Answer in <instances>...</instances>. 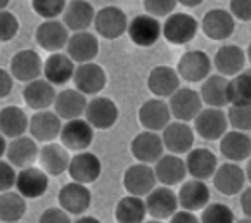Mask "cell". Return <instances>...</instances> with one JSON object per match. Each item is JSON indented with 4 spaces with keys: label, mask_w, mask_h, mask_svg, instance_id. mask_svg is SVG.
Here are the masks:
<instances>
[{
    "label": "cell",
    "mask_w": 251,
    "mask_h": 223,
    "mask_svg": "<svg viewBox=\"0 0 251 223\" xmlns=\"http://www.w3.org/2000/svg\"><path fill=\"white\" fill-rule=\"evenodd\" d=\"M200 30V22L194 16L185 12H174L163 22V37L174 45H185L194 40Z\"/></svg>",
    "instance_id": "1"
},
{
    "label": "cell",
    "mask_w": 251,
    "mask_h": 223,
    "mask_svg": "<svg viewBox=\"0 0 251 223\" xmlns=\"http://www.w3.org/2000/svg\"><path fill=\"white\" fill-rule=\"evenodd\" d=\"M128 22L130 21L123 9L116 5H106L100 11H97L94 26H96L97 35H100L102 38L116 40L128 31Z\"/></svg>",
    "instance_id": "2"
},
{
    "label": "cell",
    "mask_w": 251,
    "mask_h": 223,
    "mask_svg": "<svg viewBox=\"0 0 251 223\" xmlns=\"http://www.w3.org/2000/svg\"><path fill=\"white\" fill-rule=\"evenodd\" d=\"M203 99L201 93L189 87H180L174 95L170 97V111L177 121H194L201 111H203Z\"/></svg>",
    "instance_id": "3"
},
{
    "label": "cell",
    "mask_w": 251,
    "mask_h": 223,
    "mask_svg": "<svg viewBox=\"0 0 251 223\" xmlns=\"http://www.w3.org/2000/svg\"><path fill=\"white\" fill-rule=\"evenodd\" d=\"M180 78L187 83H203L211 74V59L203 50H187L177 63Z\"/></svg>",
    "instance_id": "4"
},
{
    "label": "cell",
    "mask_w": 251,
    "mask_h": 223,
    "mask_svg": "<svg viewBox=\"0 0 251 223\" xmlns=\"http://www.w3.org/2000/svg\"><path fill=\"white\" fill-rule=\"evenodd\" d=\"M59 140L68 151L83 153L94 142V127L85 118L70 119L63 125Z\"/></svg>",
    "instance_id": "5"
},
{
    "label": "cell",
    "mask_w": 251,
    "mask_h": 223,
    "mask_svg": "<svg viewBox=\"0 0 251 223\" xmlns=\"http://www.w3.org/2000/svg\"><path fill=\"white\" fill-rule=\"evenodd\" d=\"M227 112L218 108H204L194 119V132L204 140H220L229 128Z\"/></svg>",
    "instance_id": "6"
},
{
    "label": "cell",
    "mask_w": 251,
    "mask_h": 223,
    "mask_svg": "<svg viewBox=\"0 0 251 223\" xmlns=\"http://www.w3.org/2000/svg\"><path fill=\"white\" fill-rule=\"evenodd\" d=\"M130 151L139 163L152 164L165 156V142L158 132L144 130L133 137Z\"/></svg>",
    "instance_id": "7"
},
{
    "label": "cell",
    "mask_w": 251,
    "mask_h": 223,
    "mask_svg": "<svg viewBox=\"0 0 251 223\" xmlns=\"http://www.w3.org/2000/svg\"><path fill=\"white\" fill-rule=\"evenodd\" d=\"M128 37L137 47L149 48L159 40L163 35V24H159L158 18L151 14H139L130 19Z\"/></svg>",
    "instance_id": "8"
},
{
    "label": "cell",
    "mask_w": 251,
    "mask_h": 223,
    "mask_svg": "<svg viewBox=\"0 0 251 223\" xmlns=\"http://www.w3.org/2000/svg\"><path fill=\"white\" fill-rule=\"evenodd\" d=\"M201 30L210 40L224 42L232 37L234 30H236V18L232 16V12L226 11V9H210L203 16Z\"/></svg>",
    "instance_id": "9"
},
{
    "label": "cell",
    "mask_w": 251,
    "mask_h": 223,
    "mask_svg": "<svg viewBox=\"0 0 251 223\" xmlns=\"http://www.w3.org/2000/svg\"><path fill=\"white\" fill-rule=\"evenodd\" d=\"M156 173L154 168L146 163L132 164L123 173V187L130 196L146 197L152 189H156Z\"/></svg>",
    "instance_id": "10"
},
{
    "label": "cell",
    "mask_w": 251,
    "mask_h": 223,
    "mask_svg": "<svg viewBox=\"0 0 251 223\" xmlns=\"http://www.w3.org/2000/svg\"><path fill=\"white\" fill-rule=\"evenodd\" d=\"M148 215L154 220H170L178 211V194L172 190V187H156L146 196Z\"/></svg>",
    "instance_id": "11"
},
{
    "label": "cell",
    "mask_w": 251,
    "mask_h": 223,
    "mask_svg": "<svg viewBox=\"0 0 251 223\" xmlns=\"http://www.w3.org/2000/svg\"><path fill=\"white\" fill-rule=\"evenodd\" d=\"M165 149L170 154H187L189 151L194 149V140H196V132L194 128L189 127L185 121H172L165 130L161 132Z\"/></svg>",
    "instance_id": "12"
},
{
    "label": "cell",
    "mask_w": 251,
    "mask_h": 223,
    "mask_svg": "<svg viewBox=\"0 0 251 223\" xmlns=\"http://www.w3.org/2000/svg\"><path fill=\"white\" fill-rule=\"evenodd\" d=\"M213 187L222 196H237L246 189V171L237 163H224L217 168L213 175Z\"/></svg>",
    "instance_id": "13"
},
{
    "label": "cell",
    "mask_w": 251,
    "mask_h": 223,
    "mask_svg": "<svg viewBox=\"0 0 251 223\" xmlns=\"http://www.w3.org/2000/svg\"><path fill=\"white\" fill-rule=\"evenodd\" d=\"M35 40L40 45V48L50 54L61 52L64 47H68L70 42V30L63 21L57 19H45L37 28Z\"/></svg>",
    "instance_id": "14"
},
{
    "label": "cell",
    "mask_w": 251,
    "mask_h": 223,
    "mask_svg": "<svg viewBox=\"0 0 251 223\" xmlns=\"http://www.w3.org/2000/svg\"><path fill=\"white\" fill-rule=\"evenodd\" d=\"M120 118V109L109 97H96L87 104L85 119L96 130H109Z\"/></svg>",
    "instance_id": "15"
},
{
    "label": "cell",
    "mask_w": 251,
    "mask_h": 223,
    "mask_svg": "<svg viewBox=\"0 0 251 223\" xmlns=\"http://www.w3.org/2000/svg\"><path fill=\"white\" fill-rule=\"evenodd\" d=\"M18 82L30 83L33 80H38L44 74V61L31 48H23L16 52L11 59V69Z\"/></svg>",
    "instance_id": "16"
},
{
    "label": "cell",
    "mask_w": 251,
    "mask_h": 223,
    "mask_svg": "<svg viewBox=\"0 0 251 223\" xmlns=\"http://www.w3.org/2000/svg\"><path fill=\"white\" fill-rule=\"evenodd\" d=\"M57 201H59L61 208L70 215L81 216L92 204V192L85 183L70 182L61 187Z\"/></svg>",
    "instance_id": "17"
},
{
    "label": "cell",
    "mask_w": 251,
    "mask_h": 223,
    "mask_svg": "<svg viewBox=\"0 0 251 223\" xmlns=\"http://www.w3.org/2000/svg\"><path fill=\"white\" fill-rule=\"evenodd\" d=\"M75 89L80 90L85 95H97L100 90L106 89L107 74L102 66L96 63H85L78 64L75 71Z\"/></svg>",
    "instance_id": "18"
},
{
    "label": "cell",
    "mask_w": 251,
    "mask_h": 223,
    "mask_svg": "<svg viewBox=\"0 0 251 223\" xmlns=\"http://www.w3.org/2000/svg\"><path fill=\"white\" fill-rule=\"evenodd\" d=\"M180 74L172 66H156L151 69L148 76V89L158 99H170L178 89H180Z\"/></svg>",
    "instance_id": "19"
},
{
    "label": "cell",
    "mask_w": 251,
    "mask_h": 223,
    "mask_svg": "<svg viewBox=\"0 0 251 223\" xmlns=\"http://www.w3.org/2000/svg\"><path fill=\"white\" fill-rule=\"evenodd\" d=\"M139 123L146 130L151 132H163L172 119V111L170 106L166 104L161 99H149L144 104L139 108Z\"/></svg>",
    "instance_id": "20"
},
{
    "label": "cell",
    "mask_w": 251,
    "mask_h": 223,
    "mask_svg": "<svg viewBox=\"0 0 251 223\" xmlns=\"http://www.w3.org/2000/svg\"><path fill=\"white\" fill-rule=\"evenodd\" d=\"M100 171H102V163L94 153L89 151H83V153H78L71 157L70 168H68V173H70L71 180L78 183H94L100 177Z\"/></svg>",
    "instance_id": "21"
},
{
    "label": "cell",
    "mask_w": 251,
    "mask_h": 223,
    "mask_svg": "<svg viewBox=\"0 0 251 223\" xmlns=\"http://www.w3.org/2000/svg\"><path fill=\"white\" fill-rule=\"evenodd\" d=\"M246 52L239 45L226 44L218 48L213 56V66L218 71V74H224L227 78H234L236 74L244 71L246 66Z\"/></svg>",
    "instance_id": "22"
},
{
    "label": "cell",
    "mask_w": 251,
    "mask_h": 223,
    "mask_svg": "<svg viewBox=\"0 0 251 223\" xmlns=\"http://www.w3.org/2000/svg\"><path fill=\"white\" fill-rule=\"evenodd\" d=\"M211 192L210 187L206 185V182L203 180L191 178L187 182H184L178 190V204L182 209L187 211H203L208 204H210Z\"/></svg>",
    "instance_id": "23"
},
{
    "label": "cell",
    "mask_w": 251,
    "mask_h": 223,
    "mask_svg": "<svg viewBox=\"0 0 251 223\" xmlns=\"http://www.w3.org/2000/svg\"><path fill=\"white\" fill-rule=\"evenodd\" d=\"M16 189L26 199H38L49 189V173L42 168H23L18 173Z\"/></svg>",
    "instance_id": "24"
},
{
    "label": "cell",
    "mask_w": 251,
    "mask_h": 223,
    "mask_svg": "<svg viewBox=\"0 0 251 223\" xmlns=\"http://www.w3.org/2000/svg\"><path fill=\"white\" fill-rule=\"evenodd\" d=\"M63 121L57 112L52 111H37L30 118V134L37 142H54L61 135Z\"/></svg>",
    "instance_id": "25"
},
{
    "label": "cell",
    "mask_w": 251,
    "mask_h": 223,
    "mask_svg": "<svg viewBox=\"0 0 251 223\" xmlns=\"http://www.w3.org/2000/svg\"><path fill=\"white\" fill-rule=\"evenodd\" d=\"M185 164H187V173L192 178L206 182V180L213 178L215 171L218 168V159L210 149L198 147L187 153Z\"/></svg>",
    "instance_id": "26"
},
{
    "label": "cell",
    "mask_w": 251,
    "mask_h": 223,
    "mask_svg": "<svg viewBox=\"0 0 251 223\" xmlns=\"http://www.w3.org/2000/svg\"><path fill=\"white\" fill-rule=\"evenodd\" d=\"M66 50L75 63H94L99 54V38L90 31H76L70 37Z\"/></svg>",
    "instance_id": "27"
},
{
    "label": "cell",
    "mask_w": 251,
    "mask_h": 223,
    "mask_svg": "<svg viewBox=\"0 0 251 223\" xmlns=\"http://www.w3.org/2000/svg\"><path fill=\"white\" fill-rule=\"evenodd\" d=\"M5 156H7L9 163L14 164L19 170H23V168L33 166V163L40 156V149H38L37 140L33 137L23 135V137L12 138L11 144L7 145Z\"/></svg>",
    "instance_id": "28"
},
{
    "label": "cell",
    "mask_w": 251,
    "mask_h": 223,
    "mask_svg": "<svg viewBox=\"0 0 251 223\" xmlns=\"http://www.w3.org/2000/svg\"><path fill=\"white\" fill-rule=\"evenodd\" d=\"M55 97H57V92H55L54 85L45 78L26 83L25 90H23V99H25L26 106L33 111H47L50 106H54Z\"/></svg>",
    "instance_id": "29"
},
{
    "label": "cell",
    "mask_w": 251,
    "mask_h": 223,
    "mask_svg": "<svg viewBox=\"0 0 251 223\" xmlns=\"http://www.w3.org/2000/svg\"><path fill=\"white\" fill-rule=\"evenodd\" d=\"M154 173L156 178L161 185L175 187L178 183L185 182L187 173V164L185 159H182L177 154H165L158 163H154Z\"/></svg>",
    "instance_id": "30"
},
{
    "label": "cell",
    "mask_w": 251,
    "mask_h": 223,
    "mask_svg": "<svg viewBox=\"0 0 251 223\" xmlns=\"http://www.w3.org/2000/svg\"><path fill=\"white\" fill-rule=\"evenodd\" d=\"M75 61L68 54L55 52L45 59L44 63V76L52 85H66L75 78Z\"/></svg>",
    "instance_id": "31"
},
{
    "label": "cell",
    "mask_w": 251,
    "mask_h": 223,
    "mask_svg": "<svg viewBox=\"0 0 251 223\" xmlns=\"http://www.w3.org/2000/svg\"><path fill=\"white\" fill-rule=\"evenodd\" d=\"M87 95L76 89H66L57 93L54 102V112H57L61 119H76L85 116L87 111Z\"/></svg>",
    "instance_id": "32"
},
{
    "label": "cell",
    "mask_w": 251,
    "mask_h": 223,
    "mask_svg": "<svg viewBox=\"0 0 251 223\" xmlns=\"http://www.w3.org/2000/svg\"><path fill=\"white\" fill-rule=\"evenodd\" d=\"M96 9L87 0H71L68 2L63 12V22L73 33L76 31H87L90 24L96 21Z\"/></svg>",
    "instance_id": "33"
},
{
    "label": "cell",
    "mask_w": 251,
    "mask_h": 223,
    "mask_svg": "<svg viewBox=\"0 0 251 223\" xmlns=\"http://www.w3.org/2000/svg\"><path fill=\"white\" fill-rule=\"evenodd\" d=\"M38 163H40L42 170L47 171L50 177H59L63 175L64 171H68L71 156L63 144L49 142V144H44V147L40 149Z\"/></svg>",
    "instance_id": "34"
},
{
    "label": "cell",
    "mask_w": 251,
    "mask_h": 223,
    "mask_svg": "<svg viewBox=\"0 0 251 223\" xmlns=\"http://www.w3.org/2000/svg\"><path fill=\"white\" fill-rule=\"evenodd\" d=\"M220 153L230 163H241L251 157V137L246 132L230 130L220 138Z\"/></svg>",
    "instance_id": "35"
},
{
    "label": "cell",
    "mask_w": 251,
    "mask_h": 223,
    "mask_svg": "<svg viewBox=\"0 0 251 223\" xmlns=\"http://www.w3.org/2000/svg\"><path fill=\"white\" fill-rule=\"evenodd\" d=\"M200 93L206 108H226L229 106V78L224 74H210L201 85Z\"/></svg>",
    "instance_id": "36"
},
{
    "label": "cell",
    "mask_w": 251,
    "mask_h": 223,
    "mask_svg": "<svg viewBox=\"0 0 251 223\" xmlns=\"http://www.w3.org/2000/svg\"><path fill=\"white\" fill-rule=\"evenodd\" d=\"M0 132L7 138L23 137L30 132V118L18 106H5L0 111Z\"/></svg>",
    "instance_id": "37"
},
{
    "label": "cell",
    "mask_w": 251,
    "mask_h": 223,
    "mask_svg": "<svg viewBox=\"0 0 251 223\" xmlns=\"http://www.w3.org/2000/svg\"><path fill=\"white\" fill-rule=\"evenodd\" d=\"M148 216L146 199L139 196H125L115 208V218L118 223H144Z\"/></svg>",
    "instance_id": "38"
},
{
    "label": "cell",
    "mask_w": 251,
    "mask_h": 223,
    "mask_svg": "<svg viewBox=\"0 0 251 223\" xmlns=\"http://www.w3.org/2000/svg\"><path fill=\"white\" fill-rule=\"evenodd\" d=\"M26 215V197L19 192H2L0 197V220L2 223H16Z\"/></svg>",
    "instance_id": "39"
},
{
    "label": "cell",
    "mask_w": 251,
    "mask_h": 223,
    "mask_svg": "<svg viewBox=\"0 0 251 223\" xmlns=\"http://www.w3.org/2000/svg\"><path fill=\"white\" fill-rule=\"evenodd\" d=\"M251 104V67L229 78V106Z\"/></svg>",
    "instance_id": "40"
},
{
    "label": "cell",
    "mask_w": 251,
    "mask_h": 223,
    "mask_svg": "<svg viewBox=\"0 0 251 223\" xmlns=\"http://www.w3.org/2000/svg\"><path fill=\"white\" fill-rule=\"evenodd\" d=\"M201 223H236V215L224 202H210L201 211Z\"/></svg>",
    "instance_id": "41"
},
{
    "label": "cell",
    "mask_w": 251,
    "mask_h": 223,
    "mask_svg": "<svg viewBox=\"0 0 251 223\" xmlns=\"http://www.w3.org/2000/svg\"><path fill=\"white\" fill-rule=\"evenodd\" d=\"M227 119L232 130H251V104H230L227 109Z\"/></svg>",
    "instance_id": "42"
},
{
    "label": "cell",
    "mask_w": 251,
    "mask_h": 223,
    "mask_svg": "<svg viewBox=\"0 0 251 223\" xmlns=\"http://www.w3.org/2000/svg\"><path fill=\"white\" fill-rule=\"evenodd\" d=\"M66 0H31V9L44 19H55L66 9Z\"/></svg>",
    "instance_id": "43"
},
{
    "label": "cell",
    "mask_w": 251,
    "mask_h": 223,
    "mask_svg": "<svg viewBox=\"0 0 251 223\" xmlns=\"http://www.w3.org/2000/svg\"><path fill=\"white\" fill-rule=\"evenodd\" d=\"M19 31V21L12 12L2 11L0 12V40L2 44H7L18 35Z\"/></svg>",
    "instance_id": "44"
},
{
    "label": "cell",
    "mask_w": 251,
    "mask_h": 223,
    "mask_svg": "<svg viewBox=\"0 0 251 223\" xmlns=\"http://www.w3.org/2000/svg\"><path fill=\"white\" fill-rule=\"evenodd\" d=\"M177 0H144V9L154 18H168L177 7Z\"/></svg>",
    "instance_id": "45"
},
{
    "label": "cell",
    "mask_w": 251,
    "mask_h": 223,
    "mask_svg": "<svg viewBox=\"0 0 251 223\" xmlns=\"http://www.w3.org/2000/svg\"><path fill=\"white\" fill-rule=\"evenodd\" d=\"M18 173L19 171H16L14 164L2 159V163H0V190H2V192H7L12 187H16Z\"/></svg>",
    "instance_id": "46"
},
{
    "label": "cell",
    "mask_w": 251,
    "mask_h": 223,
    "mask_svg": "<svg viewBox=\"0 0 251 223\" xmlns=\"http://www.w3.org/2000/svg\"><path fill=\"white\" fill-rule=\"evenodd\" d=\"M38 223H73L71 222V215L64 211L63 208H49L38 218Z\"/></svg>",
    "instance_id": "47"
},
{
    "label": "cell",
    "mask_w": 251,
    "mask_h": 223,
    "mask_svg": "<svg viewBox=\"0 0 251 223\" xmlns=\"http://www.w3.org/2000/svg\"><path fill=\"white\" fill-rule=\"evenodd\" d=\"M229 11L236 19L243 22L251 21V0H230Z\"/></svg>",
    "instance_id": "48"
},
{
    "label": "cell",
    "mask_w": 251,
    "mask_h": 223,
    "mask_svg": "<svg viewBox=\"0 0 251 223\" xmlns=\"http://www.w3.org/2000/svg\"><path fill=\"white\" fill-rule=\"evenodd\" d=\"M12 87H14V76H12V73L7 69H0V97L2 99L7 97L12 92Z\"/></svg>",
    "instance_id": "49"
},
{
    "label": "cell",
    "mask_w": 251,
    "mask_h": 223,
    "mask_svg": "<svg viewBox=\"0 0 251 223\" xmlns=\"http://www.w3.org/2000/svg\"><path fill=\"white\" fill-rule=\"evenodd\" d=\"M170 223H201V218H198L194 211L178 209V211L170 218Z\"/></svg>",
    "instance_id": "50"
},
{
    "label": "cell",
    "mask_w": 251,
    "mask_h": 223,
    "mask_svg": "<svg viewBox=\"0 0 251 223\" xmlns=\"http://www.w3.org/2000/svg\"><path fill=\"white\" fill-rule=\"evenodd\" d=\"M239 202H241V209H243L244 216L251 218V187H246L243 192L239 194Z\"/></svg>",
    "instance_id": "51"
},
{
    "label": "cell",
    "mask_w": 251,
    "mask_h": 223,
    "mask_svg": "<svg viewBox=\"0 0 251 223\" xmlns=\"http://www.w3.org/2000/svg\"><path fill=\"white\" fill-rule=\"evenodd\" d=\"M178 4L184 5V7H198L204 2V0H177Z\"/></svg>",
    "instance_id": "52"
},
{
    "label": "cell",
    "mask_w": 251,
    "mask_h": 223,
    "mask_svg": "<svg viewBox=\"0 0 251 223\" xmlns=\"http://www.w3.org/2000/svg\"><path fill=\"white\" fill-rule=\"evenodd\" d=\"M73 223H100L99 220L96 218V216H80V218L76 220V222H73Z\"/></svg>",
    "instance_id": "53"
},
{
    "label": "cell",
    "mask_w": 251,
    "mask_h": 223,
    "mask_svg": "<svg viewBox=\"0 0 251 223\" xmlns=\"http://www.w3.org/2000/svg\"><path fill=\"white\" fill-rule=\"evenodd\" d=\"M244 171H246V178H248V182L251 183V157L248 159V164H246V168H244Z\"/></svg>",
    "instance_id": "54"
},
{
    "label": "cell",
    "mask_w": 251,
    "mask_h": 223,
    "mask_svg": "<svg viewBox=\"0 0 251 223\" xmlns=\"http://www.w3.org/2000/svg\"><path fill=\"white\" fill-rule=\"evenodd\" d=\"M9 2H11V0H0V7H2V11H5V7L9 5Z\"/></svg>",
    "instance_id": "55"
},
{
    "label": "cell",
    "mask_w": 251,
    "mask_h": 223,
    "mask_svg": "<svg viewBox=\"0 0 251 223\" xmlns=\"http://www.w3.org/2000/svg\"><path fill=\"white\" fill-rule=\"evenodd\" d=\"M246 57H248V61L251 63V42H250V45H248V48H246Z\"/></svg>",
    "instance_id": "56"
},
{
    "label": "cell",
    "mask_w": 251,
    "mask_h": 223,
    "mask_svg": "<svg viewBox=\"0 0 251 223\" xmlns=\"http://www.w3.org/2000/svg\"><path fill=\"white\" fill-rule=\"evenodd\" d=\"M236 223H251V218L244 216V218H241V220H236Z\"/></svg>",
    "instance_id": "57"
},
{
    "label": "cell",
    "mask_w": 251,
    "mask_h": 223,
    "mask_svg": "<svg viewBox=\"0 0 251 223\" xmlns=\"http://www.w3.org/2000/svg\"><path fill=\"white\" fill-rule=\"evenodd\" d=\"M144 223H161V220H154V218H152V220H149V222H144Z\"/></svg>",
    "instance_id": "58"
}]
</instances>
